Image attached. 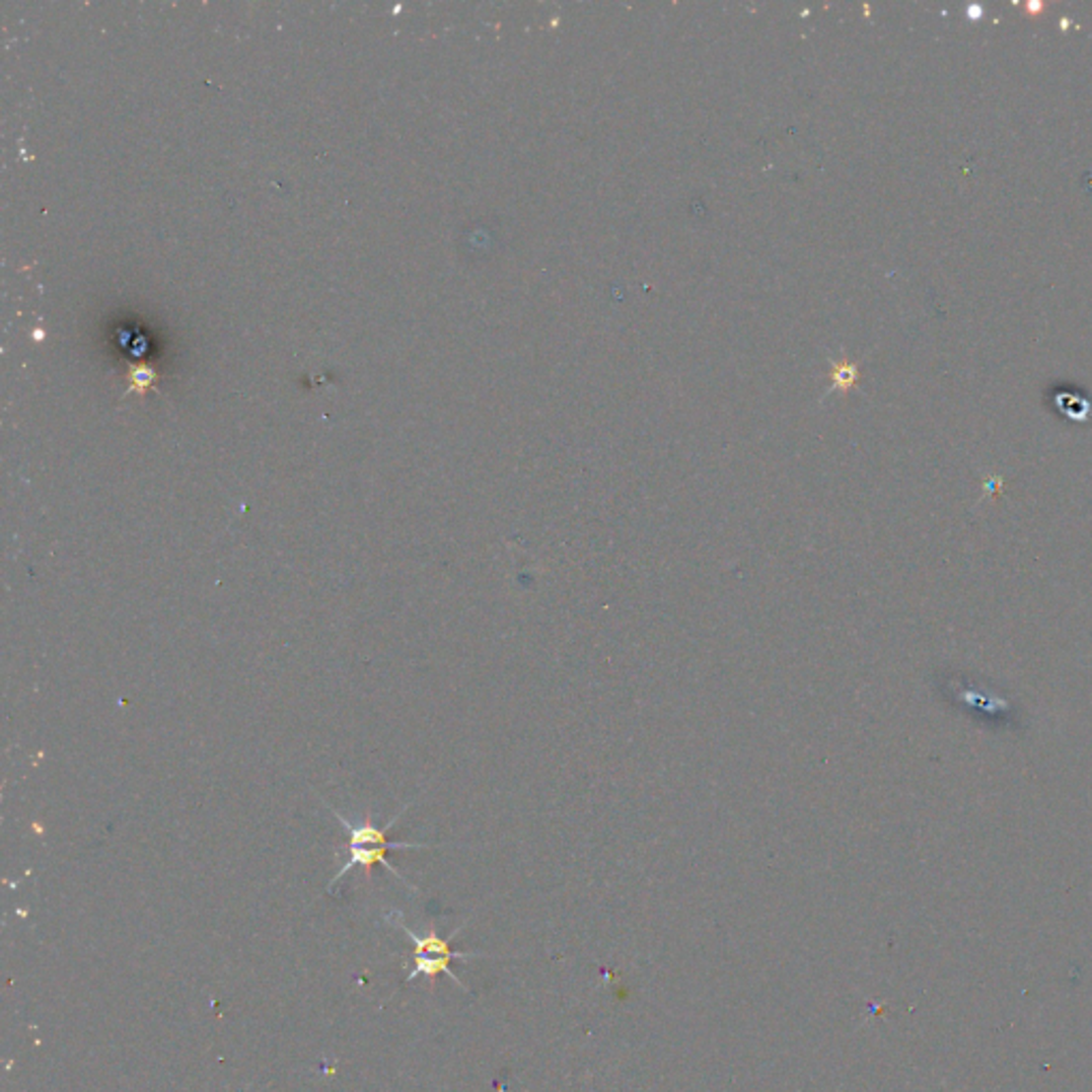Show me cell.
<instances>
[{
	"label": "cell",
	"mask_w": 1092,
	"mask_h": 1092,
	"mask_svg": "<svg viewBox=\"0 0 1092 1092\" xmlns=\"http://www.w3.org/2000/svg\"><path fill=\"white\" fill-rule=\"evenodd\" d=\"M407 807H410V805H405L398 815H395V818H391V820L387 822L385 828H378V826L374 824L370 811L365 813V820H363V822L352 824V822H350L348 818H344V815H341L337 809L331 807V811H333V815L337 818V822L348 831V838H350V840H348V853H350V856H348V862H346L344 866H341L339 871L335 873V877L331 879V884H328V892H333L335 884H339V881L344 879V877L352 871V868H357V866H359V868H363L365 877H370V875H372V868H374L376 864H383V866L387 868V871H391L400 881H403L405 886H410V884H407V881L403 879V875L398 871V868H395V866L387 860V851H391V849H423V847H433V845H425V843H405V840H389V838H387L389 833L393 831L395 822H398V820L401 818L403 811H405ZM410 888H412V886H410Z\"/></svg>",
	"instance_id": "1"
},
{
	"label": "cell",
	"mask_w": 1092,
	"mask_h": 1092,
	"mask_svg": "<svg viewBox=\"0 0 1092 1092\" xmlns=\"http://www.w3.org/2000/svg\"><path fill=\"white\" fill-rule=\"evenodd\" d=\"M400 926H401V930L405 932V935L410 937V941L414 945V969H412L410 976H407V982L416 980L418 976H425L429 980V985L433 988L440 973H444V976H449L457 985H462V990L468 992V985L455 976L453 969H451V963H453V960L484 958V954H466V952H455L453 950L451 941H453V937L459 935V932H462L464 926L453 930V935L449 939H442L438 935L436 926H429V930L425 932V935H416V932L407 928L403 922H400Z\"/></svg>",
	"instance_id": "2"
},
{
	"label": "cell",
	"mask_w": 1092,
	"mask_h": 1092,
	"mask_svg": "<svg viewBox=\"0 0 1092 1092\" xmlns=\"http://www.w3.org/2000/svg\"><path fill=\"white\" fill-rule=\"evenodd\" d=\"M128 380H130L128 393H133V391L143 393V391H146V389L154 383V380H156V372L152 370V367H148V365H133V367H130Z\"/></svg>",
	"instance_id": "3"
},
{
	"label": "cell",
	"mask_w": 1092,
	"mask_h": 1092,
	"mask_svg": "<svg viewBox=\"0 0 1092 1092\" xmlns=\"http://www.w3.org/2000/svg\"><path fill=\"white\" fill-rule=\"evenodd\" d=\"M1026 9H1029L1031 13H1037V11H1044V9H1046V5H1039V3H1029V5H1026Z\"/></svg>",
	"instance_id": "4"
}]
</instances>
